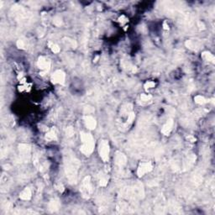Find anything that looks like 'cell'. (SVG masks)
Instances as JSON below:
<instances>
[{"instance_id": "16", "label": "cell", "mask_w": 215, "mask_h": 215, "mask_svg": "<svg viewBox=\"0 0 215 215\" xmlns=\"http://www.w3.org/2000/svg\"><path fill=\"white\" fill-rule=\"evenodd\" d=\"M194 100H195V102H196L197 103H198V104H203V103H206V99L203 97H202V96H200V95L196 96V97H194Z\"/></svg>"}, {"instance_id": "7", "label": "cell", "mask_w": 215, "mask_h": 215, "mask_svg": "<svg viewBox=\"0 0 215 215\" xmlns=\"http://www.w3.org/2000/svg\"><path fill=\"white\" fill-rule=\"evenodd\" d=\"M37 65H38V67L41 70L43 71H45V72H47V71H49L50 70V67H51V62H50V61L46 58V57H44V56H40L38 60V62H37Z\"/></svg>"}, {"instance_id": "22", "label": "cell", "mask_w": 215, "mask_h": 215, "mask_svg": "<svg viewBox=\"0 0 215 215\" xmlns=\"http://www.w3.org/2000/svg\"><path fill=\"white\" fill-rule=\"evenodd\" d=\"M155 82H147L145 84V88H154L155 87Z\"/></svg>"}, {"instance_id": "12", "label": "cell", "mask_w": 215, "mask_h": 215, "mask_svg": "<svg viewBox=\"0 0 215 215\" xmlns=\"http://www.w3.org/2000/svg\"><path fill=\"white\" fill-rule=\"evenodd\" d=\"M19 198L23 200H30L31 198V191L30 188L26 187L25 189L23 190L21 193L19 194Z\"/></svg>"}, {"instance_id": "19", "label": "cell", "mask_w": 215, "mask_h": 215, "mask_svg": "<svg viewBox=\"0 0 215 215\" xmlns=\"http://www.w3.org/2000/svg\"><path fill=\"white\" fill-rule=\"evenodd\" d=\"M50 46H51V51H53L54 53H58L60 51V47L58 46L57 45H55V44H51V43H50Z\"/></svg>"}, {"instance_id": "21", "label": "cell", "mask_w": 215, "mask_h": 215, "mask_svg": "<svg viewBox=\"0 0 215 215\" xmlns=\"http://www.w3.org/2000/svg\"><path fill=\"white\" fill-rule=\"evenodd\" d=\"M151 99V95H147V94H142L141 95V100L144 102H147Z\"/></svg>"}, {"instance_id": "4", "label": "cell", "mask_w": 215, "mask_h": 215, "mask_svg": "<svg viewBox=\"0 0 215 215\" xmlns=\"http://www.w3.org/2000/svg\"><path fill=\"white\" fill-rule=\"evenodd\" d=\"M99 155L101 156L102 160L103 161L109 160V145L108 140L103 139L99 143V148H98Z\"/></svg>"}, {"instance_id": "5", "label": "cell", "mask_w": 215, "mask_h": 215, "mask_svg": "<svg viewBox=\"0 0 215 215\" xmlns=\"http://www.w3.org/2000/svg\"><path fill=\"white\" fill-rule=\"evenodd\" d=\"M65 78H66V75L61 70H57L55 71L53 75L51 76V81L53 83H59V84H63L65 82Z\"/></svg>"}, {"instance_id": "18", "label": "cell", "mask_w": 215, "mask_h": 215, "mask_svg": "<svg viewBox=\"0 0 215 215\" xmlns=\"http://www.w3.org/2000/svg\"><path fill=\"white\" fill-rule=\"evenodd\" d=\"M186 46L190 48V49H193V50H195V48L197 47L196 46V44L194 41H192V40H187V42H186Z\"/></svg>"}, {"instance_id": "2", "label": "cell", "mask_w": 215, "mask_h": 215, "mask_svg": "<svg viewBox=\"0 0 215 215\" xmlns=\"http://www.w3.org/2000/svg\"><path fill=\"white\" fill-rule=\"evenodd\" d=\"M81 140L82 143V146H81V151L86 156L91 155L94 150V145H95L93 136L90 134L82 132L81 133Z\"/></svg>"}, {"instance_id": "13", "label": "cell", "mask_w": 215, "mask_h": 215, "mask_svg": "<svg viewBox=\"0 0 215 215\" xmlns=\"http://www.w3.org/2000/svg\"><path fill=\"white\" fill-rule=\"evenodd\" d=\"M56 137H57V135H56V130H55V128H52L51 130L46 135V139L48 141L55 140V139H56Z\"/></svg>"}, {"instance_id": "9", "label": "cell", "mask_w": 215, "mask_h": 215, "mask_svg": "<svg viewBox=\"0 0 215 215\" xmlns=\"http://www.w3.org/2000/svg\"><path fill=\"white\" fill-rule=\"evenodd\" d=\"M85 120V124H86V126L88 128L89 130H94L95 127L97 125V123H96V120L95 118H93L92 116L90 115H88L86 116L84 118Z\"/></svg>"}, {"instance_id": "1", "label": "cell", "mask_w": 215, "mask_h": 215, "mask_svg": "<svg viewBox=\"0 0 215 215\" xmlns=\"http://www.w3.org/2000/svg\"><path fill=\"white\" fill-rule=\"evenodd\" d=\"M80 162L72 154H67L65 157V171L70 183H76Z\"/></svg>"}, {"instance_id": "23", "label": "cell", "mask_w": 215, "mask_h": 215, "mask_svg": "<svg viewBox=\"0 0 215 215\" xmlns=\"http://www.w3.org/2000/svg\"><path fill=\"white\" fill-rule=\"evenodd\" d=\"M17 46L19 47V48H21V49H23V48L25 47V43H24V41H23L22 40H18Z\"/></svg>"}, {"instance_id": "15", "label": "cell", "mask_w": 215, "mask_h": 215, "mask_svg": "<svg viewBox=\"0 0 215 215\" xmlns=\"http://www.w3.org/2000/svg\"><path fill=\"white\" fill-rule=\"evenodd\" d=\"M202 56L207 60V61H209L211 62L214 63V56L212 55L209 52H203L202 53Z\"/></svg>"}, {"instance_id": "8", "label": "cell", "mask_w": 215, "mask_h": 215, "mask_svg": "<svg viewBox=\"0 0 215 215\" xmlns=\"http://www.w3.org/2000/svg\"><path fill=\"white\" fill-rule=\"evenodd\" d=\"M127 158L121 152H117L115 156V163L118 165V166H124L126 164Z\"/></svg>"}, {"instance_id": "17", "label": "cell", "mask_w": 215, "mask_h": 215, "mask_svg": "<svg viewBox=\"0 0 215 215\" xmlns=\"http://www.w3.org/2000/svg\"><path fill=\"white\" fill-rule=\"evenodd\" d=\"M107 184H108V179H107V177H104V176L100 177V179H99V185L101 186V187H105Z\"/></svg>"}, {"instance_id": "6", "label": "cell", "mask_w": 215, "mask_h": 215, "mask_svg": "<svg viewBox=\"0 0 215 215\" xmlns=\"http://www.w3.org/2000/svg\"><path fill=\"white\" fill-rule=\"evenodd\" d=\"M152 165L151 162H145V163H141L139 166V168L137 170V174L139 177H142L145 173L150 172L152 170Z\"/></svg>"}, {"instance_id": "14", "label": "cell", "mask_w": 215, "mask_h": 215, "mask_svg": "<svg viewBox=\"0 0 215 215\" xmlns=\"http://www.w3.org/2000/svg\"><path fill=\"white\" fill-rule=\"evenodd\" d=\"M60 206H61V204H60L59 201L54 199V200H52V201H51V202H50L49 208H50V210L51 211H56L59 209Z\"/></svg>"}, {"instance_id": "20", "label": "cell", "mask_w": 215, "mask_h": 215, "mask_svg": "<svg viewBox=\"0 0 215 215\" xmlns=\"http://www.w3.org/2000/svg\"><path fill=\"white\" fill-rule=\"evenodd\" d=\"M66 134L67 135L68 137H71L72 135H74V130L72 127H68L67 129L66 130Z\"/></svg>"}, {"instance_id": "3", "label": "cell", "mask_w": 215, "mask_h": 215, "mask_svg": "<svg viewBox=\"0 0 215 215\" xmlns=\"http://www.w3.org/2000/svg\"><path fill=\"white\" fill-rule=\"evenodd\" d=\"M81 192L85 198H89L93 193V187L91 185V177L88 176L82 181Z\"/></svg>"}, {"instance_id": "24", "label": "cell", "mask_w": 215, "mask_h": 215, "mask_svg": "<svg viewBox=\"0 0 215 215\" xmlns=\"http://www.w3.org/2000/svg\"><path fill=\"white\" fill-rule=\"evenodd\" d=\"M53 22H54V24H55V25H60L61 24V19L59 17H56L55 18V19H54Z\"/></svg>"}, {"instance_id": "11", "label": "cell", "mask_w": 215, "mask_h": 215, "mask_svg": "<svg viewBox=\"0 0 215 215\" xmlns=\"http://www.w3.org/2000/svg\"><path fill=\"white\" fill-rule=\"evenodd\" d=\"M19 153L22 156H27L30 155V146L26 145V144H21L19 145Z\"/></svg>"}, {"instance_id": "10", "label": "cell", "mask_w": 215, "mask_h": 215, "mask_svg": "<svg viewBox=\"0 0 215 215\" xmlns=\"http://www.w3.org/2000/svg\"><path fill=\"white\" fill-rule=\"evenodd\" d=\"M172 126H173V120L172 119H169L167 120V122L165 124L163 125V128L161 130V132L162 134H164L165 135H168L171 131L172 130Z\"/></svg>"}]
</instances>
